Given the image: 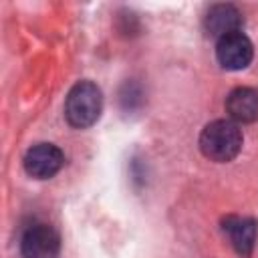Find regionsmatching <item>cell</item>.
<instances>
[{"mask_svg": "<svg viewBox=\"0 0 258 258\" xmlns=\"http://www.w3.org/2000/svg\"><path fill=\"white\" fill-rule=\"evenodd\" d=\"M242 131L238 123L230 119H216L208 123L200 133V149L202 153L216 163L232 161L242 149Z\"/></svg>", "mask_w": 258, "mask_h": 258, "instance_id": "1", "label": "cell"}, {"mask_svg": "<svg viewBox=\"0 0 258 258\" xmlns=\"http://www.w3.org/2000/svg\"><path fill=\"white\" fill-rule=\"evenodd\" d=\"M103 111V93L93 81H79L71 87L67 101H64V117L67 121L77 127L85 129L97 123Z\"/></svg>", "mask_w": 258, "mask_h": 258, "instance_id": "2", "label": "cell"}, {"mask_svg": "<svg viewBox=\"0 0 258 258\" xmlns=\"http://www.w3.org/2000/svg\"><path fill=\"white\" fill-rule=\"evenodd\" d=\"M20 252L24 258H56L60 252L58 232L48 224H32L20 238Z\"/></svg>", "mask_w": 258, "mask_h": 258, "instance_id": "3", "label": "cell"}, {"mask_svg": "<svg viewBox=\"0 0 258 258\" xmlns=\"http://www.w3.org/2000/svg\"><path fill=\"white\" fill-rule=\"evenodd\" d=\"M62 163L64 155L52 143H36L24 155V171L34 179H48L56 175Z\"/></svg>", "mask_w": 258, "mask_h": 258, "instance_id": "4", "label": "cell"}, {"mask_svg": "<svg viewBox=\"0 0 258 258\" xmlns=\"http://www.w3.org/2000/svg\"><path fill=\"white\" fill-rule=\"evenodd\" d=\"M216 56L226 71H242L252 62L254 48L244 32H232L218 40Z\"/></svg>", "mask_w": 258, "mask_h": 258, "instance_id": "5", "label": "cell"}, {"mask_svg": "<svg viewBox=\"0 0 258 258\" xmlns=\"http://www.w3.org/2000/svg\"><path fill=\"white\" fill-rule=\"evenodd\" d=\"M222 230L228 236V240L234 246V250L242 258H248L252 254L254 244H256V236H258V224L252 218L228 216L222 222Z\"/></svg>", "mask_w": 258, "mask_h": 258, "instance_id": "6", "label": "cell"}, {"mask_svg": "<svg viewBox=\"0 0 258 258\" xmlns=\"http://www.w3.org/2000/svg\"><path fill=\"white\" fill-rule=\"evenodd\" d=\"M204 24H206L208 34H212L220 40L222 36H228L232 32H240L242 14L232 4H216L208 10Z\"/></svg>", "mask_w": 258, "mask_h": 258, "instance_id": "7", "label": "cell"}, {"mask_svg": "<svg viewBox=\"0 0 258 258\" xmlns=\"http://www.w3.org/2000/svg\"><path fill=\"white\" fill-rule=\"evenodd\" d=\"M226 111L234 123H254L258 119V93L250 87L234 89L226 99Z\"/></svg>", "mask_w": 258, "mask_h": 258, "instance_id": "8", "label": "cell"}]
</instances>
